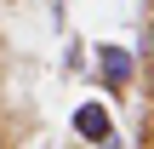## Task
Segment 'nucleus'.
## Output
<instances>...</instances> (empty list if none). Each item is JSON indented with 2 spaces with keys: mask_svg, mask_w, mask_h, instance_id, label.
Masks as SVG:
<instances>
[{
  "mask_svg": "<svg viewBox=\"0 0 154 149\" xmlns=\"http://www.w3.org/2000/svg\"><path fill=\"white\" fill-rule=\"evenodd\" d=\"M74 138H86V144H97V149H114V115L103 103H80L74 109Z\"/></svg>",
  "mask_w": 154,
  "mask_h": 149,
  "instance_id": "f257e3e1",
  "label": "nucleus"
},
{
  "mask_svg": "<svg viewBox=\"0 0 154 149\" xmlns=\"http://www.w3.org/2000/svg\"><path fill=\"white\" fill-rule=\"evenodd\" d=\"M97 69H103V86H114V92L131 86V52L126 46H97Z\"/></svg>",
  "mask_w": 154,
  "mask_h": 149,
  "instance_id": "f03ea898",
  "label": "nucleus"
},
{
  "mask_svg": "<svg viewBox=\"0 0 154 149\" xmlns=\"http://www.w3.org/2000/svg\"><path fill=\"white\" fill-rule=\"evenodd\" d=\"M149 103H154V75H149Z\"/></svg>",
  "mask_w": 154,
  "mask_h": 149,
  "instance_id": "7ed1b4c3",
  "label": "nucleus"
},
{
  "mask_svg": "<svg viewBox=\"0 0 154 149\" xmlns=\"http://www.w3.org/2000/svg\"><path fill=\"white\" fill-rule=\"evenodd\" d=\"M149 57H154V34H149Z\"/></svg>",
  "mask_w": 154,
  "mask_h": 149,
  "instance_id": "20e7f679",
  "label": "nucleus"
}]
</instances>
